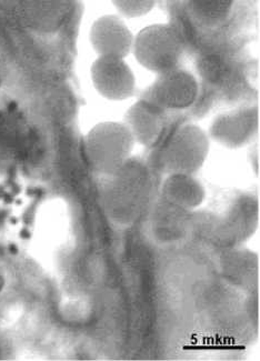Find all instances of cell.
<instances>
[{"mask_svg":"<svg viewBox=\"0 0 260 361\" xmlns=\"http://www.w3.org/2000/svg\"><path fill=\"white\" fill-rule=\"evenodd\" d=\"M208 150L207 136L199 127H182L173 135L161 152V168L168 175H192L205 163Z\"/></svg>","mask_w":260,"mask_h":361,"instance_id":"4","label":"cell"},{"mask_svg":"<svg viewBox=\"0 0 260 361\" xmlns=\"http://www.w3.org/2000/svg\"><path fill=\"white\" fill-rule=\"evenodd\" d=\"M90 77L95 90L106 99H128L136 90V78L125 59L98 57L92 63Z\"/></svg>","mask_w":260,"mask_h":361,"instance_id":"6","label":"cell"},{"mask_svg":"<svg viewBox=\"0 0 260 361\" xmlns=\"http://www.w3.org/2000/svg\"><path fill=\"white\" fill-rule=\"evenodd\" d=\"M132 51L144 68L159 75L178 68L184 47L176 29L156 24L144 27L134 37Z\"/></svg>","mask_w":260,"mask_h":361,"instance_id":"3","label":"cell"},{"mask_svg":"<svg viewBox=\"0 0 260 361\" xmlns=\"http://www.w3.org/2000/svg\"><path fill=\"white\" fill-rule=\"evenodd\" d=\"M116 9L129 18L144 16L155 6V1L150 0H117L113 1Z\"/></svg>","mask_w":260,"mask_h":361,"instance_id":"11","label":"cell"},{"mask_svg":"<svg viewBox=\"0 0 260 361\" xmlns=\"http://www.w3.org/2000/svg\"><path fill=\"white\" fill-rule=\"evenodd\" d=\"M125 125L135 142L144 146H154L165 128V110L147 100H140L129 108Z\"/></svg>","mask_w":260,"mask_h":361,"instance_id":"8","label":"cell"},{"mask_svg":"<svg viewBox=\"0 0 260 361\" xmlns=\"http://www.w3.org/2000/svg\"><path fill=\"white\" fill-rule=\"evenodd\" d=\"M105 177L100 197L106 215L117 225L135 223L149 204L153 190V178L147 166L130 158Z\"/></svg>","mask_w":260,"mask_h":361,"instance_id":"1","label":"cell"},{"mask_svg":"<svg viewBox=\"0 0 260 361\" xmlns=\"http://www.w3.org/2000/svg\"><path fill=\"white\" fill-rule=\"evenodd\" d=\"M89 39L98 57L125 59L134 45L130 29L116 15H105L96 19L90 28Z\"/></svg>","mask_w":260,"mask_h":361,"instance_id":"7","label":"cell"},{"mask_svg":"<svg viewBox=\"0 0 260 361\" xmlns=\"http://www.w3.org/2000/svg\"><path fill=\"white\" fill-rule=\"evenodd\" d=\"M197 94L198 82L192 73L175 68L158 75L144 100L163 110H180L192 106Z\"/></svg>","mask_w":260,"mask_h":361,"instance_id":"5","label":"cell"},{"mask_svg":"<svg viewBox=\"0 0 260 361\" xmlns=\"http://www.w3.org/2000/svg\"><path fill=\"white\" fill-rule=\"evenodd\" d=\"M163 197L165 202L173 206L185 210L194 209L204 202L205 189L192 175L173 173L163 183Z\"/></svg>","mask_w":260,"mask_h":361,"instance_id":"9","label":"cell"},{"mask_svg":"<svg viewBox=\"0 0 260 361\" xmlns=\"http://www.w3.org/2000/svg\"><path fill=\"white\" fill-rule=\"evenodd\" d=\"M135 140L125 123L105 121L85 137L87 161L96 173L111 175L130 159Z\"/></svg>","mask_w":260,"mask_h":361,"instance_id":"2","label":"cell"},{"mask_svg":"<svg viewBox=\"0 0 260 361\" xmlns=\"http://www.w3.org/2000/svg\"><path fill=\"white\" fill-rule=\"evenodd\" d=\"M192 11L204 24H216L228 16L233 7L231 1H194Z\"/></svg>","mask_w":260,"mask_h":361,"instance_id":"10","label":"cell"}]
</instances>
